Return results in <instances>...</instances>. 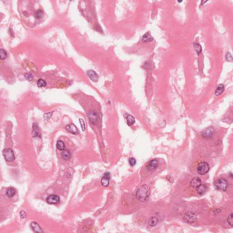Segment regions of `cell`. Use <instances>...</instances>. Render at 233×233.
Returning a JSON list of instances; mask_svg holds the SVG:
<instances>
[{"label":"cell","instance_id":"obj_1","mask_svg":"<svg viewBox=\"0 0 233 233\" xmlns=\"http://www.w3.org/2000/svg\"><path fill=\"white\" fill-rule=\"evenodd\" d=\"M150 191L149 186L146 185H142L136 192V198L140 201L145 202L149 198Z\"/></svg>","mask_w":233,"mask_h":233},{"label":"cell","instance_id":"obj_2","mask_svg":"<svg viewBox=\"0 0 233 233\" xmlns=\"http://www.w3.org/2000/svg\"><path fill=\"white\" fill-rule=\"evenodd\" d=\"M210 165L206 162H202L197 166V170L199 174L204 175L209 172L210 170Z\"/></svg>","mask_w":233,"mask_h":233},{"label":"cell","instance_id":"obj_3","mask_svg":"<svg viewBox=\"0 0 233 233\" xmlns=\"http://www.w3.org/2000/svg\"><path fill=\"white\" fill-rule=\"evenodd\" d=\"M3 155L4 158L8 162H12L15 159L14 153L12 149L10 148L5 149L3 150Z\"/></svg>","mask_w":233,"mask_h":233},{"label":"cell","instance_id":"obj_4","mask_svg":"<svg viewBox=\"0 0 233 233\" xmlns=\"http://www.w3.org/2000/svg\"><path fill=\"white\" fill-rule=\"evenodd\" d=\"M214 185L217 189L222 191H225L228 187L227 181L223 179H220L217 180L215 182Z\"/></svg>","mask_w":233,"mask_h":233},{"label":"cell","instance_id":"obj_5","mask_svg":"<svg viewBox=\"0 0 233 233\" xmlns=\"http://www.w3.org/2000/svg\"><path fill=\"white\" fill-rule=\"evenodd\" d=\"M159 164L157 159H154L149 161L146 165V168L149 171H152L157 168Z\"/></svg>","mask_w":233,"mask_h":233},{"label":"cell","instance_id":"obj_6","mask_svg":"<svg viewBox=\"0 0 233 233\" xmlns=\"http://www.w3.org/2000/svg\"><path fill=\"white\" fill-rule=\"evenodd\" d=\"M60 200V197L56 195H50L46 199L47 202L50 204H56L59 202Z\"/></svg>","mask_w":233,"mask_h":233},{"label":"cell","instance_id":"obj_7","mask_svg":"<svg viewBox=\"0 0 233 233\" xmlns=\"http://www.w3.org/2000/svg\"><path fill=\"white\" fill-rule=\"evenodd\" d=\"M110 180V173L107 172L104 173V176L101 180V183L102 185L104 187H108L109 184V182Z\"/></svg>","mask_w":233,"mask_h":233},{"label":"cell","instance_id":"obj_8","mask_svg":"<svg viewBox=\"0 0 233 233\" xmlns=\"http://www.w3.org/2000/svg\"><path fill=\"white\" fill-rule=\"evenodd\" d=\"M88 116L90 122L92 124H95L98 118V114L95 112L89 111L88 113Z\"/></svg>","mask_w":233,"mask_h":233},{"label":"cell","instance_id":"obj_9","mask_svg":"<svg viewBox=\"0 0 233 233\" xmlns=\"http://www.w3.org/2000/svg\"><path fill=\"white\" fill-rule=\"evenodd\" d=\"M184 219L188 223H194L197 219V216L193 213H188L184 215Z\"/></svg>","mask_w":233,"mask_h":233},{"label":"cell","instance_id":"obj_10","mask_svg":"<svg viewBox=\"0 0 233 233\" xmlns=\"http://www.w3.org/2000/svg\"><path fill=\"white\" fill-rule=\"evenodd\" d=\"M66 129L71 134H77L78 133V130L76 126L73 123H71L66 127Z\"/></svg>","mask_w":233,"mask_h":233},{"label":"cell","instance_id":"obj_11","mask_svg":"<svg viewBox=\"0 0 233 233\" xmlns=\"http://www.w3.org/2000/svg\"><path fill=\"white\" fill-rule=\"evenodd\" d=\"M190 184L192 187L197 188L201 185L202 181L199 177H196L192 180Z\"/></svg>","mask_w":233,"mask_h":233},{"label":"cell","instance_id":"obj_12","mask_svg":"<svg viewBox=\"0 0 233 233\" xmlns=\"http://www.w3.org/2000/svg\"><path fill=\"white\" fill-rule=\"evenodd\" d=\"M87 75L91 80L93 82H97L98 80V76L97 73L93 70H89L87 72Z\"/></svg>","mask_w":233,"mask_h":233},{"label":"cell","instance_id":"obj_13","mask_svg":"<svg viewBox=\"0 0 233 233\" xmlns=\"http://www.w3.org/2000/svg\"><path fill=\"white\" fill-rule=\"evenodd\" d=\"M61 157L63 159L66 160H68L71 158V153L68 149H65L61 153Z\"/></svg>","mask_w":233,"mask_h":233},{"label":"cell","instance_id":"obj_14","mask_svg":"<svg viewBox=\"0 0 233 233\" xmlns=\"http://www.w3.org/2000/svg\"><path fill=\"white\" fill-rule=\"evenodd\" d=\"M31 227L32 229L35 232L37 233H42L43 232L42 229L41 228L40 226L39 225L38 223L35 222H32L31 224Z\"/></svg>","mask_w":233,"mask_h":233},{"label":"cell","instance_id":"obj_15","mask_svg":"<svg viewBox=\"0 0 233 233\" xmlns=\"http://www.w3.org/2000/svg\"><path fill=\"white\" fill-rule=\"evenodd\" d=\"M153 38L149 32H147L143 35L142 38V41L143 42H149L153 41Z\"/></svg>","mask_w":233,"mask_h":233},{"label":"cell","instance_id":"obj_16","mask_svg":"<svg viewBox=\"0 0 233 233\" xmlns=\"http://www.w3.org/2000/svg\"><path fill=\"white\" fill-rule=\"evenodd\" d=\"M224 90H225L224 86L223 84H219L215 91V95L217 96L220 95L224 92Z\"/></svg>","mask_w":233,"mask_h":233},{"label":"cell","instance_id":"obj_17","mask_svg":"<svg viewBox=\"0 0 233 233\" xmlns=\"http://www.w3.org/2000/svg\"><path fill=\"white\" fill-rule=\"evenodd\" d=\"M15 189L13 188H10L6 192V194L9 198H12L15 194Z\"/></svg>","mask_w":233,"mask_h":233},{"label":"cell","instance_id":"obj_18","mask_svg":"<svg viewBox=\"0 0 233 233\" xmlns=\"http://www.w3.org/2000/svg\"><path fill=\"white\" fill-rule=\"evenodd\" d=\"M127 122L128 126H131L135 123V120L132 115H129L127 118Z\"/></svg>","mask_w":233,"mask_h":233},{"label":"cell","instance_id":"obj_19","mask_svg":"<svg viewBox=\"0 0 233 233\" xmlns=\"http://www.w3.org/2000/svg\"><path fill=\"white\" fill-rule=\"evenodd\" d=\"M197 188V192L199 195L203 194L207 190L206 186L205 185H202V184Z\"/></svg>","mask_w":233,"mask_h":233},{"label":"cell","instance_id":"obj_20","mask_svg":"<svg viewBox=\"0 0 233 233\" xmlns=\"http://www.w3.org/2000/svg\"><path fill=\"white\" fill-rule=\"evenodd\" d=\"M158 222V219L156 217H152L149 219V225L150 226H155L157 224Z\"/></svg>","mask_w":233,"mask_h":233},{"label":"cell","instance_id":"obj_21","mask_svg":"<svg viewBox=\"0 0 233 233\" xmlns=\"http://www.w3.org/2000/svg\"><path fill=\"white\" fill-rule=\"evenodd\" d=\"M213 131L211 129H207L205 131L203 132V137L205 138H208L211 137L213 134Z\"/></svg>","mask_w":233,"mask_h":233},{"label":"cell","instance_id":"obj_22","mask_svg":"<svg viewBox=\"0 0 233 233\" xmlns=\"http://www.w3.org/2000/svg\"><path fill=\"white\" fill-rule=\"evenodd\" d=\"M65 145L64 143L61 140L58 141L57 143V148L59 150H64L65 149Z\"/></svg>","mask_w":233,"mask_h":233},{"label":"cell","instance_id":"obj_23","mask_svg":"<svg viewBox=\"0 0 233 233\" xmlns=\"http://www.w3.org/2000/svg\"><path fill=\"white\" fill-rule=\"evenodd\" d=\"M194 46L196 52L198 54V55H199L200 54H201L202 52L201 46L199 43H195L194 44Z\"/></svg>","mask_w":233,"mask_h":233},{"label":"cell","instance_id":"obj_24","mask_svg":"<svg viewBox=\"0 0 233 233\" xmlns=\"http://www.w3.org/2000/svg\"><path fill=\"white\" fill-rule=\"evenodd\" d=\"M46 82L43 79H39L37 82V85L39 88L45 87L46 86Z\"/></svg>","mask_w":233,"mask_h":233},{"label":"cell","instance_id":"obj_25","mask_svg":"<svg viewBox=\"0 0 233 233\" xmlns=\"http://www.w3.org/2000/svg\"><path fill=\"white\" fill-rule=\"evenodd\" d=\"M0 59L1 60H4L6 59L8 57V54L6 51L3 49H0Z\"/></svg>","mask_w":233,"mask_h":233},{"label":"cell","instance_id":"obj_26","mask_svg":"<svg viewBox=\"0 0 233 233\" xmlns=\"http://www.w3.org/2000/svg\"><path fill=\"white\" fill-rule=\"evenodd\" d=\"M33 131H32V135L33 137L35 136H38L39 135V132L38 131V129L37 127V125L34 123L33 126Z\"/></svg>","mask_w":233,"mask_h":233},{"label":"cell","instance_id":"obj_27","mask_svg":"<svg viewBox=\"0 0 233 233\" xmlns=\"http://www.w3.org/2000/svg\"><path fill=\"white\" fill-rule=\"evenodd\" d=\"M24 76L27 80L31 81L33 79V76L32 74L30 73H27L25 74Z\"/></svg>","mask_w":233,"mask_h":233},{"label":"cell","instance_id":"obj_28","mask_svg":"<svg viewBox=\"0 0 233 233\" xmlns=\"http://www.w3.org/2000/svg\"><path fill=\"white\" fill-rule=\"evenodd\" d=\"M53 114V112H50L48 113H45L43 115V118L46 120H48L51 118Z\"/></svg>","mask_w":233,"mask_h":233},{"label":"cell","instance_id":"obj_29","mask_svg":"<svg viewBox=\"0 0 233 233\" xmlns=\"http://www.w3.org/2000/svg\"><path fill=\"white\" fill-rule=\"evenodd\" d=\"M227 221L230 225L233 226V214H231L229 215L227 218Z\"/></svg>","mask_w":233,"mask_h":233},{"label":"cell","instance_id":"obj_30","mask_svg":"<svg viewBox=\"0 0 233 233\" xmlns=\"http://www.w3.org/2000/svg\"><path fill=\"white\" fill-rule=\"evenodd\" d=\"M43 12L41 10H38L36 12V16L38 19H40L42 17Z\"/></svg>","mask_w":233,"mask_h":233},{"label":"cell","instance_id":"obj_31","mask_svg":"<svg viewBox=\"0 0 233 233\" xmlns=\"http://www.w3.org/2000/svg\"><path fill=\"white\" fill-rule=\"evenodd\" d=\"M79 122H80L82 130L83 131H85L86 130V127H85V124L83 120V119H79Z\"/></svg>","mask_w":233,"mask_h":233},{"label":"cell","instance_id":"obj_32","mask_svg":"<svg viewBox=\"0 0 233 233\" xmlns=\"http://www.w3.org/2000/svg\"><path fill=\"white\" fill-rule=\"evenodd\" d=\"M129 163L131 166H134L136 164V161L135 158H131L129 159Z\"/></svg>","mask_w":233,"mask_h":233},{"label":"cell","instance_id":"obj_33","mask_svg":"<svg viewBox=\"0 0 233 233\" xmlns=\"http://www.w3.org/2000/svg\"><path fill=\"white\" fill-rule=\"evenodd\" d=\"M225 58L228 61H232V60H233L232 57L231 56V54H230V53H227L226 54Z\"/></svg>","mask_w":233,"mask_h":233},{"label":"cell","instance_id":"obj_34","mask_svg":"<svg viewBox=\"0 0 233 233\" xmlns=\"http://www.w3.org/2000/svg\"><path fill=\"white\" fill-rule=\"evenodd\" d=\"M20 214L21 218L22 219H23V218H26V216H27V214H26V212H25L24 210L21 211V212H20Z\"/></svg>","mask_w":233,"mask_h":233},{"label":"cell","instance_id":"obj_35","mask_svg":"<svg viewBox=\"0 0 233 233\" xmlns=\"http://www.w3.org/2000/svg\"><path fill=\"white\" fill-rule=\"evenodd\" d=\"M207 1V0H206V1H203V0H202V3H201V5H203V4H204L205 2H206Z\"/></svg>","mask_w":233,"mask_h":233},{"label":"cell","instance_id":"obj_36","mask_svg":"<svg viewBox=\"0 0 233 233\" xmlns=\"http://www.w3.org/2000/svg\"><path fill=\"white\" fill-rule=\"evenodd\" d=\"M182 1H183V0H181V1H179V0H178V2H182Z\"/></svg>","mask_w":233,"mask_h":233}]
</instances>
